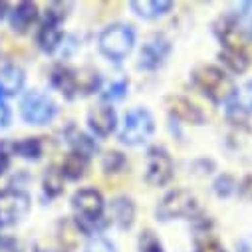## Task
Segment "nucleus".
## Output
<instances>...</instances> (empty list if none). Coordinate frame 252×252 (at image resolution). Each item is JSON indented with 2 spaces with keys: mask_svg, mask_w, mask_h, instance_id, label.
<instances>
[{
  "mask_svg": "<svg viewBox=\"0 0 252 252\" xmlns=\"http://www.w3.org/2000/svg\"><path fill=\"white\" fill-rule=\"evenodd\" d=\"M135 46V30L129 24H111L99 36V50L105 58L121 62Z\"/></svg>",
  "mask_w": 252,
  "mask_h": 252,
  "instance_id": "f257e3e1",
  "label": "nucleus"
},
{
  "mask_svg": "<svg viewBox=\"0 0 252 252\" xmlns=\"http://www.w3.org/2000/svg\"><path fill=\"white\" fill-rule=\"evenodd\" d=\"M195 82L217 103L230 99L234 95V92H236L234 82L217 66H203V68H199L195 72Z\"/></svg>",
  "mask_w": 252,
  "mask_h": 252,
  "instance_id": "f03ea898",
  "label": "nucleus"
},
{
  "mask_svg": "<svg viewBox=\"0 0 252 252\" xmlns=\"http://www.w3.org/2000/svg\"><path fill=\"white\" fill-rule=\"evenodd\" d=\"M153 127H155L153 117H151V113L147 109H143V107L133 109L131 113L125 115L119 139L125 145H141V143H145L151 137Z\"/></svg>",
  "mask_w": 252,
  "mask_h": 252,
  "instance_id": "7ed1b4c3",
  "label": "nucleus"
},
{
  "mask_svg": "<svg viewBox=\"0 0 252 252\" xmlns=\"http://www.w3.org/2000/svg\"><path fill=\"white\" fill-rule=\"evenodd\" d=\"M197 211H199L197 197L191 191L179 189V191H173L163 199V203L157 209V215L163 220H167V219H175V217H193Z\"/></svg>",
  "mask_w": 252,
  "mask_h": 252,
  "instance_id": "20e7f679",
  "label": "nucleus"
},
{
  "mask_svg": "<svg viewBox=\"0 0 252 252\" xmlns=\"http://www.w3.org/2000/svg\"><path fill=\"white\" fill-rule=\"evenodd\" d=\"M30 209V199L22 191H0V226L18 222Z\"/></svg>",
  "mask_w": 252,
  "mask_h": 252,
  "instance_id": "39448f33",
  "label": "nucleus"
},
{
  "mask_svg": "<svg viewBox=\"0 0 252 252\" xmlns=\"http://www.w3.org/2000/svg\"><path fill=\"white\" fill-rule=\"evenodd\" d=\"M20 111H22L24 121L34 123V125H44V123H48L54 117L56 105H54V101L48 95H44L40 92H30L22 99Z\"/></svg>",
  "mask_w": 252,
  "mask_h": 252,
  "instance_id": "423d86ee",
  "label": "nucleus"
},
{
  "mask_svg": "<svg viewBox=\"0 0 252 252\" xmlns=\"http://www.w3.org/2000/svg\"><path fill=\"white\" fill-rule=\"evenodd\" d=\"M173 177V161L169 157V153L163 147H153L147 153V173L145 179L147 183L161 187L165 183H169Z\"/></svg>",
  "mask_w": 252,
  "mask_h": 252,
  "instance_id": "0eeeda50",
  "label": "nucleus"
},
{
  "mask_svg": "<svg viewBox=\"0 0 252 252\" xmlns=\"http://www.w3.org/2000/svg\"><path fill=\"white\" fill-rule=\"evenodd\" d=\"M74 209L86 219V220H97L103 213V197L95 189H80L72 199Z\"/></svg>",
  "mask_w": 252,
  "mask_h": 252,
  "instance_id": "6e6552de",
  "label": "nucleus"
},
{
  "mask_svg": "<svg viewBox=\"0 0 252 252\" xmlns=\"http://www.w3.org/2000/svg\"><path fill=\"white\" fill-rule=\"evenodd\" d=\"M171 46L169 40L163 36H153L151 40H147V44L141 50V62H139V68L145 70H155L163 64V60L167 58Z\"/></svg>",
  "mask_w": 252,
  "mask_h": 252,
  "instance_id": "1a4fd4ad",
  "label": "nucleus"
},
{
  "mask_svg": "<svg viewBox=\"0 0 252 252\" xmlns=\"http://www.w3.org/2000/svg\"><path fill=\"white\" fill-rule=\"evenodd\" d=\"M88 123H90V127L95 135L99 137H107L113 133L115 129V123H117V115L111 107L103 105V107H97L94 111H90L88 115Z\"/></svg>",
  "mask_w": 252,
  "mask_h": 252,
  "instance_id": "9d476101",
  "label": "nucleus"
},
{
  "mask_svg": "<svg viewBox=\"0 0 252 252\" xmlns=\"http://www.w3.org/2000/svg\"><path fill=\"white\" fill-rule=\"evenodd\" d=\"M171 113L181 119V121H187V123H203L205 121V115L203 111L191 103L189 99H183V97H175L171 99Z\"/></svg>",
  "mask_w": 252,
  "mask_h": 252,
  "instance_id": "9b49d317",
  "label": "nucleus"
},
{
  "mask_svg": "<svg viewBox=\"0 0 252 252\" xmlns=\"http://www.w3.org/2000/svg\"><path fill=\"white\" fill-rule=\"evenodd\" d=\"M24 86V72L16 66H6L0 72V95H14Z\"/></svg>",
  "mask_w": 252,
  "mask_h": 252,
  "instance_id": "f8f14e48",
  "label": "nucleus"
},
{
  "mask_svg": "<svg viewBox=\"0 0 252 252\" xmlns=\"http://www.w3.org/2000/svg\"><path fill=\"white\" fill-rule=\"evenodd\" d=\"M52 82H54V86H56L62 94H66L68 97H74V94L80 92L78 72H74V70L56 68V70H54V76H52Z\"/></svg>",
  "mask_w": 252,
  "mask_h": 252,
  "instance_id": "ddd939ff",
  "label": "nucleus"
},
{
  "mask_svg": "<svg viewBox=\"0 0 252 252\" xmlns=\"http://www.w3.org/2000/svg\"><path fill=\"white\" fill-rule=\"evenodd\" d=\"M171 2L169 0H133L131 2V8L143 16V18H157V16H163L171 10Z\"/></svg>",
  "mask_w": 252,
  "mask_h": 252,
  "instance_id": "4468645a",
  "label": "nucleus"
},
{
  "mask_svg": "<svg viewBox=\"0 0 252 252\" xmlns=\"http://www.w3.org/2000/svg\"><path fill=\"white\" fill-rule=\"evenodd\" d=\"M88 171V155L80 151H72L66 155V159L62 161V175L68 179H80Z\"/></svg>",
  "mask_w": 252,
  "mask_h": 252,
  "instance_id": "2eb2a0df",
  "label": "nucleus"
},
{
  "mask_svg": "<svg viewBox=\"0 0 252 252\" xmlns=\"http://www.w3.org/2000/svg\"><path fill=\"white\" fill-rule=\"evenodd\" d=\"M38 16V8L36 4L32 2H22L18 4V8L12 12V18H10V24L16 32H26L30 28V24L36 20Z\"/></svg>",
  "mask_w": 252,
  "mask_h": 252,
  "instance_id": "dca6fc26",
  "label": "nucleus"
},
{
  "mask_svg": "<svg viewBox=\"0 0 252 252\" xmlns=\"http://www.w3.org/2000/svg\"><path fill=\"white\" fill-rule=\"evenodd\" d=\"M58 24H60V22L48 18V20L44 22V26L40 28V32H38V44H40L42 50L52 52V50H56V46L60 44V40H62V32H60Z\"/></svg>",
  "mask_w": 252,
  "mask_h": 252,
  "instance_id": "f3484780",
  "label": "nucleus"
},
{
  "mask_svg": "<svg viewBox=\"0 0 252 252\" xmlns=\"http://www.w3.org/2000/svg\"><path fill=\"white\" fill-rule=\"evenodd\" d=\"M220 60L236 74H242L248 68V58L238 46H224V50L220 52Z\"/></svg>",
  "mask_w": 252,
  "mask_h": 252,
  "instance_id": "a211bd4d",
  "label": "nucleus"
},
{
  "mask_svg": "<svg viewBox=\"0 0 252 252\" xmlns=\"http://www.w3.org/2000/svg\"><path fill=\"white\" fill-rule=\"evenodd\" d=\"M111 215H113V220L121 226V228H127L131 226L133 222V217H135V207L129 199H117L113 205H111Z\"/></svg>",
  "mask_w": 252,
  "mask_h": 252,
  "instance_id": "6ab92c4d",
  "label": "nucleus"
},
{
  "mask_svg": "<svg viewBox=\"0 0 252 252\" xmlns=\"http://www.w3.org/2000/svg\"><path fill=\"white\" fill-rule=\"evenodd\" d=\"M232 107L242 111V113H250L252 111V82L244 84L238 92H234L232 95Z\"/></svg>",
  "mask_w": 252,
  "mask_h": 252,
  "instance_id": "aec40b11",
  "label": "nucleus"
},
{
  "mask_svg": "<svg viewBox=\"0 0 252 252\" xmlns=\"http://www.w3.org/2000/svg\"><path fill=\"white\" fill-rule=\"evenodd\" d=\"M44 191L50 197H58L62 191H64V175L58 169H50L44 177Z\"/></svg>",
  "mask_w": 252,
  "mask_h": 252,
  "instance_id": "412c9836",
  "label": "nucleus"
},
{
  "mask_svg": "<svg viewBox=\"0 0 252 252\" xmlns=\"http://www.w3.org/2000/svg\"><path fill=\"white\" fill-rule=\"evenodd\" d=\"M236 30L248 34L252 38V2H244L240 6V12H238V20H236Z\"/></svg>",
  "mask_w": 252,
  "mask_h": 252,
  "instance_id": "4be33fe9",
  "label": "nucleus"
},
{
  "mask_svg": "<svg viewBox=\"0 0 252 252\" xmlns=\"http://www.w3.org/2000/svg\"><path fill=\"white\" fill-rule=\"evenodd\" d=\"M14 149L24 157V159H38L42 153V145L38 139H24L14 145Z\"/></svg>",
  "mask_w": 252,
  "mask_h": 252,
  "instance_id": "5701e85b",
  "label": "nucleus"
},
{
  "mask_svg": "<svg viewBox=\"0 0 252 252\" xmlns=\"http://www.w3.org/2000/svg\"><path fill=\"white\" fill-rule=\"evenodd\" d=\"M139 252H163V246L153 232H143L139 238Z\"/></svg>",
  "mask_w": 252,
  "mask_h": 252,
  "instance_id": "b1692460",
  "label": "nucleus"
},
{
  "mask_svg": "<svg viewBox=\"0 0 252 252\" xmlns=\"http://www.w3.org/2000/svg\"><path fill=\"white\" fill-rule=\"evenodd\" d=\"M86 252H117L115 246L107 240V238H101V236H95L88 242L86 246Z\"/></svg>",
  "mask_w": 252,
  "mask_h": 252,
  "instance_id": "393cba45",
  "label": "nucleus"
},
{
  "mask_svg": "<svg viewBox=\"0 0 252 252\" xmlns=\"http://www.w3.org/2000/svg\"><path fill=\"white\" fill-rule=\"evenodd\" d=\"M197 252H226V250H224V246L217 238L205 236V238H201L197 242Z\"/></svg>",
  "mask_w": 252,
  "mask_h": 252,
  "instance_id": "a878e982",
  "label": "nucleus"
},
{
  "mask_svg": "<svg viewBox=\"0 0 252 252\" xmlns=\"http://www.w3.org/2000/svg\"><path fill=\"white\" fill-rule=\"evenodd\" d=\"M127 88H129V84L125 82V80H117V82H113V84L107 88V92H105L103 95H105V99H119V97L125 95Z\"/></svg>",
  "mask_w": 252,
  "mask_h": 252,
  "instance_id": "bb28decb",
  "label": "nucleus"
},
{
  "mask_svg": "<svg viewBox=\"0 0 252 252\" xmlns=\"http://www.w3.org/2000/svg\"><path fill=\"white\" fill-rule=\"evenodd\" d=\"M121 163H123L121 153L113 151V153H107V157H105V161H103V167H105L107 173H111V171H117V167H119Z\"/></svg>",
  "mask_w": 252,
  "mask_h": 252,
  "instance_id": "cd10ccee",
  "label": "nucleus"
},
{
  "mask_svg": "<svg viewBox=\"0 0 252 252\" xmlns=\"http://www.w3.org/2000/svg\"><path fill=\"white\" fill-rule=\"evenodd\" d=\"M8 123H10V109L0 99V127H8Z\"/></svg>",
  "mask_w": 252,
  "mask_h": 252,
  "instance_id": "c85d7f7f",
  "label": "nucleus"
},
{
  "mask_svg": "<svg viewBox=\"0 0 252 252\" xmlns=\"http://www.w3.org/2000/svg\"><path fill=\"white\" fill-rule=\"evenodd\" d=\"M0 252H16V242L10 238H0Z\"/></svg>",
  "mask_w": 252,
  "mask_h": 252,
  "instance_id": "c756f323",
  "label": "nucleus"
},
{
  "mask_svg": "<svg viewBox=\"0 0 252 252\" xmlns=\"http://www.w3.org/2000/svg\"><path fill=\"white\" fill-rule=\"evenodd\" d=\"M236 252H252V236L242 238V240L236 244Z\"/></svg>",
  "mask_w": 252,
  "mask_h": 252,
  "instance_id": "7c9ffc66",
  "label": "nucleus"
},
{
  "mask_svg": "<svg viewBox=\"0 0 252 252\" xmlns=\"http://www.w3.org/2000/svg\"><path fill=\"white\" fill-rule=\"evenodd\" d=\"M8 165H10V159H8V155L0 149V175H2L6 169H8Z\"/></svg>",
  "mask_w": 252,
  "mask_h": 252,
  "instance_id": "2f4dec72",
  "label": "nucleus"
},
{
  "mask_svg": "<svg viewBox=\"0 0 252 252\" xmlns=\"http://www.w3.org/2000/svg\"><path fill=\"white\" fill-rule=\"evenodd\" d=\"M4 10H6V4H4V2H0V18L4 16Z\"/></svg>",
  "mask_w": 252,
  "mask_h": 252,
  "instance_id": "473e14b6",
  "label": "nucleus"
}]
</instances>
